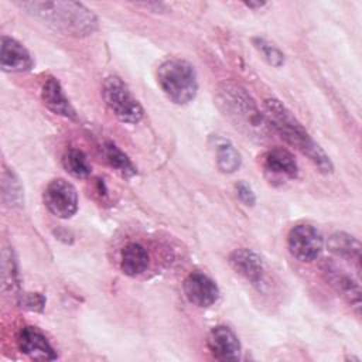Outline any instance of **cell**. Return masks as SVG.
Wrapping results in <instances>:
<instances>
[{"mask_svg":"<svg viewBox=\"0 0 362 362\" xmlns=\"http://www.w3.org/2000/svg\"><path fill=\"white\" fill-rule=\"evenodd\" d=\"M16 4L64 35L86 37L98 28L96 16L78 1H23Z\"/></svg>","mask_w":362,"mask_h":362,"instance_id":"6da1fadb","label":"cell"},{"mask_svg":"<svg viewBox=\"0 0 362 362\" xmlns=\"http://www.w3.org/2000/svg\"><path fill=\"white\" fill-rule=\"evenodd\" d=\"M216 105L223 116L246 137L263 141L269 137L270 126L250 93L235 82H222L216 88Z\"/></svg>","mask_w":362,"mask_h":362,"instance_id":"7a4b0ae2","label":"cell"},{"mask_svg":"<svg viewBox=\"0 0 362 362\" xmlns=\"http://www.w3.org/2000/svg\"><path fill=\"white\" fill-rule=\"evenodd\" d=\"M264 116L272 130H274L286 143L308 157V160L321 171L331 173L332 163L320 144L310 136L297 117L277 99L264 100Z\"/></svg>","mask_w":362,"mask_h":362,"instance_id":"3957f363","label":"cell"},{"mask_svg":"<svg viewBox=\"0 0 362 362\" xmlns=\"http://www.w3.org/2000/svg\"><path fill=\"white\" fill-rule=\"evenodd\" d=\"M157 82L165 96L177 105L191 102L198 90L194 66L180 58L167 59L158 66Z\"/></svg>","mask_w":362,"mask_h":362,"instance_id":"277c9868","label":"cell"},{"mask_svg":"<svg viewBox=\"0 0 362 362\" xmlns=\"http://www.w3.org/2000/svg\"><path fill=\"white\" fill-rule=\"evenodd\" d=\"M102 96L113 115L124 123H137L143 119V107L119 76H107L102 86Z\"/></svg>","mask_w":362,"mask_h":362,"instance_id":"5b68a950","label":"cell"},{"mask_svg":"<svg viewBox=\"0 0 362 362\" xmlns=\"http://www.w3.org/2000/svg\"><path fill=\"white\" fill-rule=\"evenodd\" d=\"M287 247L293 257L300 262L315 260L324 247L321 232L308 223L296 225L287 236Z\"/></svg>","mask_w":362,"mask_h":362,"instance_id":"8992f818","label":"cell"},{"mask_svg":"<svg viewBox=\"0 0 362 362\" xmlns=\"http://www.w3.org/2000/svg\"><path fill=\"white\" fill-rule=\"evenodd\" d=\"M47 209L61 219L74 216L78 211V192L75 187L64 178L52 180L42 194Z\"/></svg>","mask_w":362,"mask_h":362,"instance_id":"52a82bcc","label":"cell"},{"mask_svg":"<svg viewBox=\"0 0 362 362\" xmlns=\"http://www.w3.org/2000/svg\"><path fill=\"white\" fill-rule=\"evenodd\" d=\"M182 290L187 300L199 308L211 307L219 298L216 283L201 272L189 273L182 283Z\"/></svg>","mask_w":362,"mask_h":362,"instance_id":"ba28073f","label":"cell"},{"mask_svg":"<svg viewBox=\"0 0 362 362\" xmlns=\"http://www.w3.org/2000/svg\"><path fill=\"white\" fill-rule=\"evenodd\" d=\"M17 344L23 354L35 361H54L57 352L47 337L35 327H23L17 335Z\"/></svg>","mask_w":362,"mask_h":362,"instance_id":"9c48e42d","label":"cell"},{"mask_svg":"<svg viewBox=\"0 0 362 362\" xmlns=\"http://www.w3.org/2000/svg\"><path fill=\"white\" fill-rule=\"evenodd\" d=\"M0 64L4 72H25L34 66L28 49L14 38L1 37Z\"/></svg>","mask_w":362,"mask_h":362,"instance_id":"30bf717a","label":"cell"},{"mask_svg":"<svg viewBox=\"0 0 362 362\" xmlns=\"http://www.w3.org/2000/svg\"><path fill=\"white\" fill-rule=\"evenodd\" d=\"M229 263L236 273L243 276L253 286H260L264 279V266L262 259L250 249L239 247L229 255Z\"/></svg>","mask_w":362,"mask_h":362,"instance_id":"8fae6325","label":"cell"},{"mask_svg":"<svg viewBox=\"0 0 362 362\" xmlns=\"http://www.w3.org/2000/svg\"><path fill=\"white\" fill-rule=\"evenodd\" d=\"M208 346L212 355L221 361H236L240 354L238 337L225 325H216L209 331Z\"/></svg>","mask_w":362,"mask_h":362,"instance_id":"7c38bea8","label":"cell"},{"mask_svg":"<svg viewBox=\"0 0 362 362\" xmlns=\"http://www.w3.org/2000/svg\"><path fill=\"white\" fill-rule=\"evenodd\" d=\"M264 173L273 180H293L298 174V165L294 160V156L284 148H272L269 150L262 160Z\"/></svg>","mask_w":362,"mask_h":362,"instance_id":"4fadbf2b","label":"cell"},{"mask_svg":"<svg viewBox=\"0 0 362 362\" xmlns=\"http://www.w3.org/2000/svg\"><path fill=\"white\" fill-rule=\"evenodd\" d=\"M324 274L327 276L328 283L341 294L344 296L352 305L359 307L361 304V288L359 283L348 273L341 270L338 266L332 263H327L322 267Z\"/></svg>","mask_w":362,"mask_h":362,"instance_id":"5bb4252c","label":"cell"},{"mask_svg":"<svg viewBox=\"0 0 362 362\" xmlns=\"http://www.w3.org/2000/svg\"><path fill=\"white\" fill-rule=\"evenodd\" d=\"M41 100L52 113L68 119H75V110L65 96L61 83L55 78H48L44 82L41 88Z\"/></svg>","mask_w":362,"mask_h":362,"instance_id":"9a60e30c","label":"cell"},{"mask_svg":"<svg viewBox=\"0 0 362 362\" xmlns=\"http://www.w3.org/2000/svg\"><path fill=\"white\" fill-rule=\"evenodd\" d=\"M148 253L140 243H127L120 253V269L127 276H139L148 267Z\"/></svg>","mask_w":362,"mask_h":362,"instance_id":"2e32d148","label":"cell"},{"mask_svg":"<svg viewBox=\"0 0 362 362\" xmlns=\"http://www.w3.org/2000/svg\"><path fill=\"white\" fill-rule=\"evenodd\" d=\"M328 249L338 257L354 262L356 266H359L361 245L354 236L345 232H337L328 239Z\"/></svg>","mask_w":362,"mask_h":362,"instance_id":"e0dca14e","label":"cell"},{"mask_svg":"<svg viewBox=\"0 0 362 362\" xmlns=\"http://www.w3.org/2000/svg\"><path fill=\"white\" fill-rule=\"evenodd\" d=\"M102 153L106 163L122 177L130 178L137 174V168L132 163L129 156L124 151H122L115 143H105L102 147Z\"/></svg>","mask_w":362,"mask_h":362,"instance_id":"ac0fdd59","label":"cell"},{"mask_svg":"<svg viewBox=\"0 0 362 362\" xmlns=\"http://www.w3.org/2000/svg\"><path fill=\"white\" fill-rule=\"evenodd\" d=\"M62 165L68 174L75 178H86L90 175L92 167L83 151L78 148H68L62 156Z\"/></svg>","mask_w":362,"mask_h":362,"instance_id":"d6986e66","label":"cell"},{"mask_svg":"<svg viewBox=\"0 0 362 362\" xmlns=\"http://www.w3.org/2000/svg\"><path fill=\"white\" fill-rule=\"evenodd\" d=\"M215 147H216L215 151H216L218 168L226 174L235 173L242 163L240 154L236 151V148L229 141H225V140H219L215 144Z\"/></svg>","mask_w":362,"mask_h":362,"instance_id":"ffe728a7","label":"cell"},{"mask_svg":"<svg viewBox=\"0 0 362 362\" xmlns=\"http://www.w3.org/2000/svg\"><path fill=\"white\" fill-rule=\"evenodd\" d=\"M1 187H3V199L11 206L21 205L23 202V187L17 178V175L8 170L3 168L1 174Z\"/></svg>","mask_w":362,"mask_h":362,"instance_id":"44dd1931","label":"cell"},{"mask_svg":"<svg viewBox=\"0 0 362 362\" xmlns=\"http://www.w3.org/2000/svg\"><path fill=\"white\" fill-rule=\"evenodd\" d=\"M253 45H255V48L259 51V54L263 57V59L269 65L279 68V66H281L284 64L283 52L276 45L269 42L267 40L256 37V38H253Z\"/></svg>","mask_w":362,"mask_h":362,"instance_id":"7402d4cb","label":"cell"},{"mask_svg":"<svg viewBox=\"0 0 362 362\" xmlns=\"http://www.w3.org/2000/svg\"><path fill=\"white\" fill-rule=\"evenodd\" d=\"M3 283L4 287H10L11 290L18 286V272L16 260L13 257V253L8 255L6 250L3 253Z\"/></svg>","mask_w":362,"mask_h":362,"instance_id":"603a6c76","label":"cell"},{"mask_svg":"<svg viewBox=\"0 0 362 362\" xmlns=\"http://www.w3.org/2000/svg\"><path fill=\"white\" fill-rule=\"evenodd\" d=\"M18 304L31 311H41L45 305V298L40 293H23L18 296Z\"/></svg>","mask_w":362,"mask_h":362,"instance_id":"cb8c5ba5","label":"cell"},{"mask_svg":"<svg viewBox=\"0 0 362 362\" xmlns=\"http://www.w3.org/2000/svg\"><path fill=\"white\" fill-rule=\"evenodd\" d=\"M236 192H238L239 199H240L245 205H247V206L255 205L256 197H255V192H253V189H252V187H250L249 184H246L245 181H239V182L236 184Z\"/></svg>","mask_w":362,"mask_h":362,"instance_id":"d4e9b609","label":"cell"},{"mask_svg":"<svg viewBox=\"0 0 362 362\" xmlns=\"http://www.w3.org/2000/svg\"><path fill=\"white\" fill-rule=\"evenodd\" d=\"M266 3H263V1H246L245 3V6L246 7H249V8H260V7H263Z\"/></svg>","mask_w":362,"mask_h":362,"instance_id":"484cf974","label":"cell"}]
</instances>
